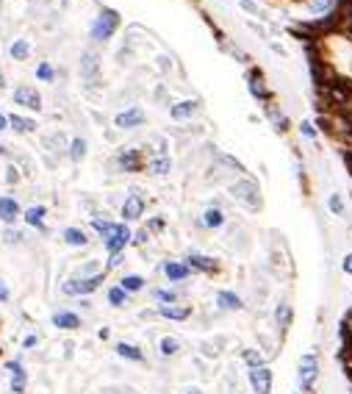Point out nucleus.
I'll return each instance as SVG.
<instances>
[{
  "label": "nucleus",
  "instance_id": "nucleus-1",
  "mask_svg": "<svg viewBox=\"0 0 352 394\" xmlns=\"http://www.w3.org/2000/svg\"><path fill=\"white\" fill-rule=\"evenodd\" d=\"M319 125L327 137H333L338 145H347L352 150V111L325 108L319 111Z\"/></svg>",
  "mask_w": 352,
  "mask_h": 394
},
{
  "label": "nucleus",
  "instance_id": "nucleus-2",
  "mask_svg": "<svg viewBox=\"0 0 352 394\" xmlns=\"http://www.w3.org/2000/svg\"><path fill=\"white\" fill-rule=\"evenodd\" d=\"M322 380V356L316 350H305L297 358V394H314Z\"/></svg>",
  "mask_w": 352,
  "mask_h": 394
},
{
  "label": "nucleus",
  "instance_id": "nucleus-3",
  "mask_svg": "<svg viewBox=\"0 0 352 394\" xmlns=\"http://www.w3.org/2000/svg\"><path fill=\"white\" fill-rule=\"evenodd\" d=\"M106 278H108V273L95 275V278H75V275H69V278H64V281H61L58 292H61L64 297H75V300H81V297H92V294L106 283Z\"/></svg>",
  "mask_w": 352,
  "mask_h": 394
},
{
  "label": "nucleus",
  "instance_id": "nucleus-4",
  "mask_svg": "<svg viewBox=\"0 0 352 394\" xmlns=\"http://www.w3.org/2000/svg\"><path fill=\"white\" fill-rule=\"evenodd\" d=\"M228 192H231V197H233L239 206H244V209H250V211L261 209V189H258V183H255L253 178H239V181H233V183L228 186Z\"/></svg>",
  "mask_w": 352,
  "mask_h": 394
},
{
  "label": "nucleus",
  "instance_id": "nucleus-5",
  "mask_svg": "<svg viewBox=\"0 0 352 394\" xmlns=\"http://www.w3.org/2000/svg\"><path fill=\"white\" fill-rule=\"evenodd\" d=\"M183 261H186V267L191 270V275L214 278V275H220V273H222V264H220V261H217L214 255L202 253V250H186Z\"/></svg>",
  "mask_w": 352,
  "mask_h": 394
},
{
  "label": "nucleus",
  "instance_id": "nucleus-6",
  "mask_svg": "<svg viewBox=\"0 0 352 394\" xmlns=\"http://www.w3.org/2000/svg\"><path fill=\"white\" fill-rule=\"evenodd\" d=\"M130 239H133V231L128 228V222H114V228L100 242H103V250L108 255H117V253H125L130 247Z\"/></svg>",
  "mask_w": 352,
  "mask_h": 394
},
{
  "label": "nucleus",
  "instance_id": "nucleus-7",
  "mask_svg": "<svg viewBox=\"0 0 352 394\" xmlns=\"http://www.w3.org/2000/svg\"><path fill=\"white\" fill-rule=\"evenodd\" d=\"M159 273H161V278H164L169 286H183L186 281L194 278L183 258H164L161 264H159Z\"/></svg>",
  "mask_w": 352,
  "mask_h": 394
},
{
  "label": "nucleus",
  "instance_id": "nucleus-8",
  "mask_svg": "<svg viewBox=\"0 0 352 394\" xmlns=\"http://www.w3.org/2000/svg\"><path fill=\"white\" fill-rule=\"evenodd\" d=\"M269 319H272V331L280 334V336H286L292 331V325H294V305L289 300H277L272 305Z\"/></svg>",
  "mask_w": 352,
  "mask_h": 394
},
{
  "label": "nucleus",
  "instance_id": "nucleus-9",
  "mask_svg": "<svg viewBox=\"0 0 352 394\" xmlns=\"http://www.w3.org/2000/svg\"><path fill=\"white\" fill-rule=\"evenodd\" d=\"M156 316L164 322H189L194 316V305L191 300H178V303H167V305H153Z\"/></svg>",
  "mask_w": 352,
  "mask_h": 394
},
{
  "label": "nucleus",
  "instance_id": "nucleus-10",
  "mask_svg": "<svg viewBox=\"0 0 352 394\" xmlns=\"http://www.w3.org/2000/svg\"><path fill=\"white\" fill-rule=\"evenodd\" d=\"M247 389L250 394H272L274 389V369L269 364L258 369H247Z\"/></svg>",
  "mask_w": 352,
  "mask_h": 394
},
{
  "label": "nucleus",
  "instance_id": "nucleus-11",
  "mask_svg": "<svg viewBox=\"0 0 352 394\" xmlns=\"http://www.w3.org/2000/svg\"><path fill=\"white\" fill-rule=\"evenodd\" d=\"M244 297L236 289H217L214 292V308L217 314H242L244 311Z\"/></svg>",
  "mask_w": 352,
  "mask_h": 394
},
{
  "label": "nucleus",
  "instance_id": "nucleus-12",
  "mask_svg": "<svg viewBox=\"0 0 352 394\" xmlns=\"http://www.w3.org/2000/svg\"><path fill=\"white\" fill-rule=\"evenodd\" d=\"M50 325L56 327V331H64V334H75L84 327V316L73 308H58L50 314Z\"/></svg>",
  "mask_w": 352,
  "mask_h": 394
},
{
  "label": "nucleus",
  "instance_id": "nucleus-13",
  "mask_svg": "<svg viewBox=\"0 0 352 394\" xmlns=\"http://www.w3.org/2000/svg\"><path fill=\"white\" fill-rule=\"evenodd\" d=\"M117 25H119V14H117L114 9H103L100 17L92 23V39H95V42L111 39L114 31H117Z\"/></svg>",
  "mask_w": 352,
  "mask_h": 394
},
{
  "label": "nucleus",
  "instance_id": "nucleus-14",
  "mask_svg": "<svg viewBox=\"0 0 352 394\" xmlns=\"http://www.w3.org/2000/svg\"><path fill=\"white\" fill-rule=\"evenodd\" d=\"M3 369L9 372V391L12 394H25L28 391V369H25L23 358H9L3 364Z\"/></svg>",
  "mask_w": 352,
  "mask_h": 394
},
{
  "label": "nucleus",
  "instance_id": "nucleus-15",
  "mask_svg": "<svg viewBox=\"0 0 352 394\" xmlns=\"http://www.w3.org/2000/svg\"><path fill=\"white\" fill-rule=\"evenodd\" d=\"M228 225V214L220 203H211L202 209V214L197 217V228L200 231H222Z\"/></svg>",
  "mask_w": 352,
  "mask_h": 394
},
{
  "label": "nucleus",
  "instance_id": "nucleus-16",
  "mask_svg": "<svg viewBox=\"0 0 352 394\" xmlns=\"http://www.w3.org/2000/svg\"><path fill=\"white\" fill-rule=\"evenodd\" d=\"M145 209H148V200L139 192H130L125 194V200H122V209H119V217L122 222H139L145 217Z\"/></svg>",
  "mask_w": 352,
  "mask_h": 394
},
{
  "label": "nucleus",
  "instance_id": "nucleus-17",
  "mask_svg": "<svg viewBox=\"0 0 352 394\" xmlns=\"http://www.w3.org/2000/svg\"><path fill=\"white\" fill-rule=\"evenodd\" d=\"M114 161H117V167L122 172H142L148 156H145V150H139V148H122Z\"/></svg>",
  "mask_w": 352,
  "mask_h": 394
},
{
  "label": "nucleus",
  "instance_id": "nucleus-18",
  "mask_svg": "<svg viewBox=\"0 0 352 394\" xmlns=\"http://www.w3.org/2000/svg\"><path fill=\"white\" fill-rule=\"evenodd\" d=\"M156 350H159V358L175 361V358H180L186 353V342L180 336H175V334H164V336L156 339Z\"/></svg>",
  "mask_w": 352,
  "mask_h": 394
},
{
  "label": "nucleus",
  "instance_id": "nucleus-19",
  "mask_svg": "<svg viewBox=\"0 0 352 394\" xmlns=\"http://www.w3.org/2000/svg\"><path fill=\"white\" fill-rule=\"evenodd\" d=\"M247 92H250V97H255L261 103L274 100V92L269 89V84H266L261 70H247Z\"/></svg>",
  "mask_w": 352,
  "mask_h": 394
},
{
  "label": "nucleus",
  "instance_id": "nucleus-20",
  "mask_svg": "<svg viewBox=\"0 0 352 394\" xmlns=\"http://www.w3.org/2000/svg\"><path fill=\"white\" fill-rule=\"evenodd\" d=\"M23 220V206L17 197L12 194H0V222H3L6 228H14V222Z\"/></svg>",
  "mask_w": 352,
  "mask_h": 394
},
{
  "label": "nucleus",
  "instance_id": "nucleus-21",
  "mask_svg": "<svg viewBox=\"0 0 352 394\" xmlns=\"http://www.w3.org/2000/svg\"><path fill=\"white\" fill-rule=\"evenodd\" d=\"M148 122V114L139 108V106H128L125 111H119L117 117H114V125L119 128V130H133V128H142Z\"/></svg>",
  "mask_w": 352,
  "mask_h": 394
},
{
  "label": "nucleus",
  "instance_id": "nucleus-22",
  "mask_svg": "<svg viewBox=\"0 0 352 394\" xmlns=\"http://www.w3.org/2000/svg\"><path fill=\"white\" fill-rule=\"evenodd\" d=\"M263 114H266V119H269V125L277 130V134H286V130L292 128V119H289V114L280 108V103L277 100H269V103H263Z\"/></svg>",
  "mask_w": 352,
  "mask_h": 394
},
{
  "label": "nucleus",
  "instance_id": "nucleus-23",
  "mask_svg": "<svg viewBox=\"0 0 352 394\" xmlns=\"http://www.w3.org/2000/svg\"><path fill=\"white\" fill-rule=\"evenodd\" d=\"M150 300L156 305H167V303H178V300H189L186 292L180 286H169V283H161V286H153L150 289Z\"/></svg>",
  "mask_w": 352,
  "mask_h": 394
},
{
  "label": "nucleus",
  "instance_id": "nucleus-24",
  "mask_svg": "<svg viewBox=\"0 0 352 394\" xmlns=\"http://www.w3.org/2000/svg\"><path fill=\"white\" fill-rule=\"evenodd\" d=\"M114 353H117V358H122V361H128V364H145V361H148L145 347L136 345V342H117V345H114Z\"/></svg>",
  "mask_w": 352,
  "mask_h": 394
},
{
  "label": "nucleus",
  "instance_id": "nucleus-25",
  "mask_svg": "<svg viewBox=\"0 0 352 394\" xmlns=\"http://www.w3.org/2000/svg\"><path fill=\"white\" fill-rule=\"evenodd\" d=\"M14 103L28 108V111H42V95L34 86H25V84L14 89Z\"/></svg>",
  "mask_w": 352,
  "mask_h": 394
},
{
  "label": "nucleus",
  "instance_id": "nucleus-26",
  "mask_svg": "<svg viewBox=\"0 0 352 394\" xmlns=\"http://www.w3.org/2000/svg\"><path fill=\"white\" fill-rule=\"evenodd\" d=\"M23 220H25L28 228H36L39 233H45V231H47V206H42V203L28 206V209L23 211Z\"/></svg>",
  "mask_w": 352,
  "mask_h": 394
},
{
  "label": "nucleus",
  "instance_id": "nucleus-27",
  "mask_svg": "<svg viewBox=\"0 0 352 394\" xmlns=\"http://www.w3.org/2000/svg\"><path fill=\"white\" fill-rule=\"evenodd\" d=\"M61 239H64V244L67 247H75V250H81V247H89V233L84 231V228H78V225H69V228H64L61 231Z\"/></svg>",
  "mask_w": 352,
  "mask_h": 394
},
{
  "label": "nucleus",
  "instance_id": "nucleus-28",
  "mask_svg": "<svg viewBox=\"0 0 352 394\" xmlns=\"http://www.w3.org/2000/svg\"><path fill=\"white\" fill-rule=\"evenodd\" d=\"M197 111H200V103H197V100H178V103L169 106V117H172L175 122H186V119L197 117Z\"/></svg>",
  "mask_w": 352,
  "mask_h": 394
},
{
  "label": "nucleus",
  "instance_id": "nucleus-29",
  "mask_svg": "<svg viewBox=\"0 0 352 394\" xmlns=\"http://www.w3.org/2000/svg\"><path fill=\"white\" fill-rule=\"evenodd\" d=\"M239 361H242V367H244V369H258V367L269 364V361H266V356H263L255 345L242 347V350H239Z\"/></svg>",
  "mask_w": 352,
  "mask_h": 394
},
{
  "label": "nucleus",
  "instance_id": "nucleus-30",
  "mask_svg": "<svg viewBox=\"0 0 352 394\" xmlns=\"http://www.w3.org/2000/svg\"><path fill=\"white\" fill-rule=\"evenodd\" d=\"M130 297L133 294H142V292H148V278L145 275H139V273H125L119 281H117Z\"/></svg>",
  "mask_w": 352,
  "mask_h": 394
},
{
  "label": "nucleus",
  "instance_id": "nucleus-31",
  "mask_svg": "<svg viewBox=\"0 0 352 394\" xmlns=\"http://www.w3.org/2000/svg\"><path fill=\"white\" fill-rule=\"evenodd\" d=\"M145 170H148L150 175H156V178H164V175L172 172V159H169V156H148Z\"/></svg>",
  "mask_w": 352,
  "mask_h": 394
},
{
  "label": "nucleus",
  "instance_id": "nucleus-32",
  "mask_svg": "<svg viewBox=\"0 0 352 394\" xmlns=\"http://www.w3.org/2000/svg\"><path fill=\"white\" fill-rule=\"evenodd\" d=\"M106 303H108L111 308H125V305L130 303V294H128L119 283H111V286L106 289Z\"/></svg>",
  "mask_w": 352,
  "mask_h": 394
},
{
  "label": "nucleus",
  "instance_id": "nucleus-33",
  "mask_svg": "<svg viewBox=\"0 0 352 394\" xmlns=\"http://www.w3.org/2000/svg\"><path fill=\"white\" fill-rule=\"evenodd\" d=\"M9 128L17 130V134H31V130L36 128V122L28 119V117H20V114H9Z\"/></svg>",
  "mask_w": 352,
  "mask_h": 394
},
{
  "label": "nucleus",
  "instance_id": "nucleus-34",
  "mask_svg": "<svg viewBox=\"0 0 352 394\" xmlns=\"http://www.w3.org/2000/svg\"><path fill=\"white\" fill-rule=\"evenodd\" d=\"M86 139H81V137H75L73 142L67 145V156H69V161H81L84 156H86Z\"/></svg>",
  "mask_w": 352,
  "mask_h": 394
},
{
  "label": "nucleus",
  "instance_id": "nucleus-35",
  "mask_svg": "<svg viewBox=\"0 0 352 394\" xmlns=\"http://www.w3.org/2000/svg\"><path fill=\"white\" fill-rule=\"evenodd\" d=\"M338 336H341V345H344V347H352V308H349V311L344 314V319H341Z\"/></svg>",
  "mask_w": 352,
  "mask_h": 394
},
{
  "label": "nucleus",
  "instance_id": "nucleus-36",
  "mask_svg": "<svg viewBox=\"0 0 352 394\" xmlns=\"http://www.w3.org/2000/svg\"><path fill=\"white\" fill-rule=\"evenodd\" d=\"M89 222H92V231H95L100 239L114 228V220H108L106 214H92V220H89Z\"/></svg>",
  "mask_w": 352,
  "mask_h": 394
},
{
  "label": "nucleus",
  "instance_id": "nucleus-37",
  "mask_svg": "<svg viewBox=\"0 0 352 394\" xmlns=\"http://www.w3.org/2000/svg\"><path fill=\"white\" fill-rule=\"evenodd\" d=\"M9 53H12L14 61H25V58L31 56V45H28L25 39H14L12 47H9Z\"/></svg>",
  "mask_w": 352,
  "mask_h": 394
},
{
  "label": "nucleus",
  "instance_id": "nucleus-38",
  "mask_svg": "<svg viewBox=\"0 0 352 394\" xmlns=\"http://www.w3.org/2000/svg\"><path fill=\"white\" fill-rule=\"evenodd\" d=\"M81 73H84V78H95L97 76V53H84Z\"/></svg>",
  "mask_w": 352,
  "mask_h": 394
},
{
  "label": "nucleus",
  "instance_id": "nucleus-39",
  "mask_svg": "<svg viewBox=\"0 0 352 394\" xmlns=\"http://www.w3.org/2000/svg\"><path fill=\"white\" fill-rule=\"evenodd\" d=\"M327 211H330L333 217H344L347 203H344V197H341V194H327Z\"/></svg>",
  "mask_w": 352,
  "mask_h": 394
},
{
  "label": "nucleus",
  "instance_id": "nucleus-40",
  "mask_svg": "<svg viewBox=\"0 0 352 394\" xmlns=\"http://www.w3.org/2000/svg\"><path fill=\"white\" fill-rule=\"evenodd\" d=\"M150 242H153V233H150L148 228H139V231H133V239H130V244H133V247L145 250Z\"/></svg>",
  "mask_w": 352,
  "mask_h": 394
},
{
  "label": "nucleus",
  "instance_id": "nucleus-41",
  "mask_svg": "<svg viewBox=\"0 0 352 394\" xmlns=\"http://www.w3.org/2000/svg\"><path fill=\"white\" fill-rule=\"evenodd\" d=\"M333 3H336V0H308V12H314V14H330Z\"/></svg>",
  "mask_w": 352,
  "mask_h": 394
},
{
  "label": "nucleus",
  "instance_id": "nucleus-42",
  "mask_svg": "<svg viewBox=\"0 0 352 394\" xmlns=\"http://www.w3.org/2000/svg\"><path fill=\"white\" fill-rule=\"evenodd\" d=\"M297 130H300V137H303V139H308V142H316V125H314V122L303 119V122L297 125Z\"/></svg>",
  "mask_w": 352,
  "mask_h": 394
},
{
  "label": "nucleus",
  "instance_id": "nucleus-43",
  "mask_svg": "<svg viewBox=\"0 0 352 394\" xmlns=\"http://www.w3.org/2000/svg\"><path fill=\"white\" fill-rule=\"evenodd\" d=\"M23 239H25V233H23V231H17V228H6V231H3V242H6V244H12V247L23 244Z\"/></svg>",
  "mask_w": 352,
  "mask_h": 394
},
{
  "label": "nucleus",
  "instance_id": "nucleus-44",
  "mask_svg": "<svg viewBox=\"0 0 352 394\" xmlns=\"http://www.w3.org/2000/svg\"><path fill=\"white\" fill-rule=\"evenodd\" d=\"M36 78H39V81H45V84H50V81L56 78V70L50 67V64H47V61H42V64H39V67H36Z\"/></svg>",
  "mask_w": 352,
  "mask_h": 394
},
{
  "label": "nucleus",
  "instance_id": "nucleus-45",
  "mask_svg": "<svg viewBox=\"0 0 352 394\" xmlns=\"http://www.w3.org/2000/svg\"><path fill=\"white\" fill-rule=\"evenodd\" d=\"M3 172H6V175H3V181H6L9 186L20 183V178H23V172H20V167H17V164H9V167H6Z\"/></svg>",
  "mask_w": 352,
  "mask_h": 394
},
{
  "label": "nucleus",
  "instance_id": "nucleus-46",
  "mask_svg": "<svg viewBox=\"0 0 352 394\" xmlns=\"http://www.w3.org/2000/svg\"><path fill=\"white\" fill-rule=\"evenodd\" d=\"M145 228H148V231H150V233H153V236H156V233H161V231H164V228H167V220H164V217H150V220H148V225H145Z\"/></svg>",
  "mask_w": 352,
  "mask_h": 394
},
{
  "label": "nucleus",
  "instance_id": "nucleus-47",
  "mask_svg": "<svg viewBox=\"0 0 352 394\" xmlns=\"http://www.w3.org/2000/svg\"><path fill=\"white\" fill-rule=\"evenodd\" d=\"M125 264V253H117V255H108V261H106V273H111V270H119Z\"/></svg>",
  "mask_w": 352,
  "mask_h": 394
},
{
  "label": "nucleus",
  "instance_id": "nucleus-48",
  "mask_svg": "<svg viewBox=\"0 0 352 394\" xmlns=\"http://www.w3.org/2000/svg\"><path fill=\"white\" fill-rule=\"evenodd\" d=\"M341 273H344L347 278H352V250L344 253V258H341Z\"/></svg>",
  "mask_w": 352,
  "mask_h": 394
},
{
  "label": "nucleus",
  "instance_id": "nucleus-49",
  "mask_svg": "<svg viewBox=\"0 0 352 394\" xmlns=\"http://www.w3.org/2000/svg\"><path fill=\"white\" fill-rule=\"evenodd\" d=\"M9 300H12V286L0 278V303H9Z\"/></svg>",
  "mask_w": 352,
  "mask_h": 394
},
{
  "label": "nucleus",
  "instance_id": "nucleus-50",
  "mask_svg": "<svg viewBox=\"0 0 352 394\" xmlns=\"http://www.w3.org/2000/svg\"><path fill=\"white\" fill-rule=\"evenodd\" d=\"M34 347H39V336H36V334H28V336L23 339V350H34Z\"/></svg>",
  "mask_w": 352,
  "mask_h": 394
},
{
  "label": "nucleus",
  "instance_id": "nucleus-51",
  "mask_svg": "<svg viewBox=\"0 0 352 394\" xmlns=\"http://www.w3.org/2000/svg\"><path fill=\"white\" fill-rule=\"evenodd\" d=\"M242 9H247L250 14H255V17H258V6L253 3V0H242Z\"/></svg>",
  "mask_w": 352,
  "mask_h": 394
},
{
  "label": "nucleus",
  "instance_id": "nucleus-52",
  "mask_svg": "<svg viewBox=\"0 0 352 394\" xmlns=\"http://www.w3.org/2000/svg\"><path fill=\"white\" fill-rule=\"evenodd\" d=\"M97 339H100V342L111 339V327H106V325H103V327H100V331H97Z\"/></svg>",
  "mask_w": 352,
  "mask_h": 394
},
{
  "label": "nucleus",
  "instance_id": "nucleus-53",
  "mask_svg": "<svg viewBox=\"0 0 352 394\" xmlns=\"http://www.w3.org/2000/svg\"><path fill=\"white\" fill-rule=\"evenodd\" d=\"M180 394H205V389L202 386H186Z\"/></svg>",
  "mask_w": 352,
  "mask_h": 394
},
{
  "label": "nucleus",
  "instance_id": "nucleus-54",
  "mask_svg": "<svg viewBox=\"0 0 352 394\" xmlns=\"http://www.w3.org/2000/svg\"><path fill=\"white\" fill-rule=\"evenodd\" d=\"M6 128H9V117L0 114V130H6Z\"/></svg>",
  "mask_w": 352,
  "mask_h": 394
},
{
  "label": "nucleus",
  "instance_id": "nucleus-55",
  "mask_svg": "<svg viewBox=\"0 0 352 394\" xmlns=\"http://www.w3.org/2000/svg\"><path fill=\"white\" fill-rule=\"evenodd\" d=\"M3 86H6V78H3V73H0V92H3Z\"/></svg>",
  "mask_w": 352,
  "mask_h": 394
},
{
  "label": "nucleus",
  "instance_id": "nucleus-56",
  "mask_svg": "<svg viewBox=\"0 0 352 394\" xmlns=\"http://www.w3.org/2000/svg\"><path fill=\"white\" fill-rule=\"evenodd\" d=\"M3 153H6V148H3V145H0V156H3Z\"/></svg>",
  "mask_w": 352,
  "mask_h": 394
},
{
  "label": "nucleus",
  "instance_id": "nucleus-57",
  "mask_svg": "<svg viewBox=\"0 0 352 394\" xmlns=\"http://www.w3.org/2000/svg\"><path fill=\"white\" fill-rule=\"evenodd\" d=\"M0 358H3V345H0Z\"/></svg>",
  "mask_w": 352,
  "mask_h": 394
}]
</instances>
